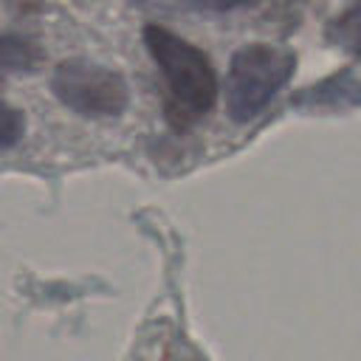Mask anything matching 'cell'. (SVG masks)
Instances as JSON below:
<instances>
[{"label":"cell","mask_w":361,"mask_h":361,"mask_svg":"<svg viewBox=\"0 0 361 361\" xmlns=\"http://www.w3.org/2000/svg\"><path fill=\"white\" fill-rule=\"evenodd\" d=\"M293 71H296V54L282 45L248 42L237 48L226 73L228 118L234 124L254 121L290 82Z\"/></svg>","instance_id":"7a4b0ae2"},{"label":"cell","mask_w":361,"mask_h":361,"mask_svg":"<svg viewBox=\"0 0 361 361\" xmlns=\"http://www.w3.org/2000/svg\"><path fill=\"white\" fill-rule=\"evenodd\" d=\"M23 133H25V116L17 107L0 102V149L14 147L23 138Z\"/></svg>","instance_id":"5b68a950"},{"label":"cell","mask_w":361,"mask_h":361,"mask_svg":"<svg viewBox=\"0 0 361 361\" xmlns=\"http://www.w3.org/2000/svg\"><path fill=\"white\" fill-rule=\"evenodd\" d=\"M144 45L164 73L169 118L175 124H192L203 118L217 102V73L206 54L164 25H147Z\"/></svg>","instance_id":"6da1fadb"},{"label":"cell","mask_w":361,"mask_h":361,"mask_svg":"<svg viewBox=\"0 0 361 361\" xmlns=\"http://www.w3.org/2000/svg\"><path fill=\"white\" fill-rule=\"evenodd\" d=\"M51 90L65 107L87 118H116L130 104L127 79L118 71L82 56L56 65Z\"/></svg>","instance_id":"3957f363"},{"label":"cell","mask_w":361,"mask_h":361,"mask_svg":"<svg viewBox=\"0 0 361 361\" xmlns=\"http://www.w3.org/2000/svg\"><path fill=\"white\" fill-rule=\"evenodd\" d=\"M42 48L23 34H0V76L31 73L42 65Z\"/></svg>","instance_id":"277c9868"},{"label":"cell","mask_w":361,"mask_h":361,"mask_svg":"<svg viewBox=\"0 0 361 361\" xmlns=\"http://www.w3.org/2000/svg\"><path fill=\"white\" fill-rule=\"evenodd\" d=\"M195 6L203 8H214V11H231V8H243V6H254L257 0H189Z\"/></svg>","instance_id":"8992f818"}]
</instances>
